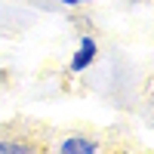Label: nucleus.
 <instances>
[{
  "instance_id": "1",
  "label": "nucleus",
  "mask_w": 154,
  "mask_h": 154,
  "mask_svg": "<svg viewBox=\"0 0 154 154\" xmlns=\"http://www.w3.org/2000/svg\"><path fill=\"white\" fill-rule=\"evenodd\" d=\"M93 59H96V43L86 37V40L80 43V53H77V56H74V62H71V68H74V71H83Z\"/></svg>"
},
{
  "instance_id": "2",
  "label": "nucleus",
  "mask_w": 154,
  "mask_h": 154,
  "mask_svg": "<svg viewBox=\"0 0 154 154\" xmlns=\"http://www.w3.org/2000/svg\"><path fill=\"white\" fill-rule=\"evenodd\" d=\"M62 151H65V154H93V151H96V142H83V139H68V142H62Z\"/></svg>"
},
{
  "instance_id": "3",
  "label": "nucleus",
  "mask_w": 154,
  "mask_h": 154,
  "mask_svg": "<svg viewBox=\"0 0 154 154\" xmlns=\"http://www.w3.org/2000/svg\"><path fill=\"white\" fill-rule=\"evenodd\" d=\"M0 151H28L25 145H6V142H0Z\"/></svg>"
},
{
  "instance_id": "4",
  "label": "nucleus",
  "mask_w": 154,
  "mask_h": 154,
  "mask_svg": "<svg viewBox=\"0 0 154 154\" xmlns=\"http://www.w3.org/2000/svg\"><path fill=\"white\" fill-rule=\"evenodd\" d=\"M62 3H80V0H62Z\"/></svg>"
}]
</instances>
